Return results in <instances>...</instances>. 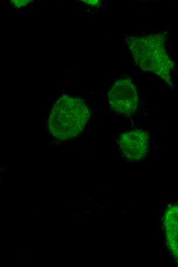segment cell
Returning a JSON list of instances; mask_svg holds the SVG:
<instances>
[{
  "instance_id": "2",
  "label": "cell",
  "mask_w": 178,
  "mask_h": 267,
  "mask_svg": "<svg viewBox=\"0 0 178 267\" xmlns=\"http://www.w3.org/2000/svg\"><path fill=\"white\" fill-rule=\"evenodd\" d=\"M162 34L131 37L128 46L134 61L145 71L155 74L168 83L173 63L165 47Z\"/></svg>"
},
{
  "instance_id": "8",
  "label": "cell",
  "mask_w": 178,
  "mask_h": 267,
  "mask_svg": "<svg viewBox=\"0 0 178 267\" xmlns=\"http://www.w3.org/2000/svg\"><path fill=\"white\" fill-rule=\"evenodd\" d=\"M67 203H68V204H70V202H68Z\"/></svg>"
},
{
  "instance_id": "5",
  "label": "cell",
  "mask_w": 178,
  "mask_h": 267,
  "mask_svg": "<svg viewBox=\"0 0 178 267\" xmlns=\"http://www.w3.org/2000/svg\"><path fill=\"white\" fill-rule=\"evenodd\" d=\"M163 222L168 248L178 263V203L168 206Z\"/></svg>"
},
{
  "instance_id": "1",
  "label": "cell",
  "mask_w": 178,
  "mask_h": 267,
  "mask_svg": "<svg viewBox=\"0 0 178 267\" xmlns=\"http://www.w3.org/2000/svg\"><path fill=\"white\" fill-rule=\"evenodd\" d=\"M90 116V111L83 100L63 96L56 101L49 113V132L59 141L73 139L82 132Z\"/></svg>"
},
{
  "instance_id": "7",
  "label": "cell",
  "mask_w": 178,
  "mask_h": 267,
  "mask_svg": "<svg viewBox=\"0 0 178 267\" xmlns=\"http://www.w3.org/2000/svg\"><path fill=\"white\" fill-rule=\"evenodd\" d=\"M86 2H86L90 5H92L93 6H94L95 5H97L99 3V1H85Z\"/></svg>"
},
{
  "instance_id": "6",
  "label": "cell",
  "mask_w": 178,
  "mask_h": 267,
  "mask_svg": "<svg viewBox=\"0 0 178 267\" xmlns=\"http://www.w3.org/2000/svg\"><path fill=\"white\" fill-rule=\"evenodd\" d=\"M11 4L13 7L20 8L22 6H25L27 4L29 3V1H11Z\"/></svg>"
},
{
  "instance_id": "3",
  "label": "cell",
  "mask_w": 178,
  "mask_h": 267,
  "mask_svg": "<svg viewBox=\"0 0 178 267\" xmlns=\"http://www.w3.org/2000/svg\"><path fill=\"white\" fill-rule=\"evenodd\" d=\"M108 100L111 108L115 112L124 115L134 113L139 104L134 83L127 78L116 81L108 93Z\"/></svg>"
},
{
  "instance_id": "4",
  "label": "cell",
  "mask_w": 178,
  "mask_h": 267,
  "mask_svg": "<svg viewBox=\"0 0 178 267\" xmlns=\"http://www.w3.org/2000/svg\"><path fill=\"white\" fill-rule=\"evenodd\" d=\"M119 147L123 156L128 160H141L146 155L148 150V134L142 129L128 131L120 136Z\"/></svg>"
}]
</instances>
